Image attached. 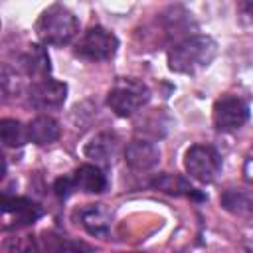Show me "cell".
I'll return each mask as SVG.
<instances>
[{
    "instance_id": "13",
    "label": "cell",
    "mask_w": 253,
    "mask_h": 253,
    "mask_svg": "<svg viewBox=\"0 0 253 253\" xmlns=\"http://www.w3.org/2000/svg\"><path fill=\"white\" fill-rule=\"evenodd\" d=\"M71 178H73L75 190H81L87 194H101L107 188V176L95 164H81Z\"/></svg>"
},
{
    "instance_id": "18",
    "label": "cell",
    "mask_w": 253,
    "mask_h": 253,
    "mask_svg": "<svg viewBox=\"0 0 253 253\" xmlns=\"http://www.w3.org/2000/svg\"><path fill=\"white\" fill-rule=\"evenodd\" d=\"M0 136H2L4 146H10V148H18V146H24L26 142H30L28 140V126H24L16 119H2L0 121Z\"/></svg>"
},
{
    "instance_id": "17",
    "label": "cell",
    "mask_w": 253,
    "mask_h": 253,
    "mask_svg": "<svg viewBox=\"0 0 253 253\" xmlns=\"http://www.w3.org/2000/svg\"><path fill=\"white\" fill-rule=\"evenodd\" d=\"M115 150H117V136L109 134V132H101L85 144L83 154L87 158H93L95 162H109V158L115 154Z\"/></svg>"
},
{
    "instance_id": "20",
    "label": "cell",
    "mask_w": 253,
    "mask_h": 253,
    "mask_svg": "<svg viewBox=\"0 0 253 253\" xmlns=\"http://www.w3.org/2000/svg\"><path fill=\"white\" fill-rule=\"evenodd\" d=\"M237 18L243 28L253 30V0H241L237 4Z\"/></svg>"
},
{
    "instance_id": "1",
    "label": "cell",
    "mask_w": 253,
    "mask_h": 253,
    "mask_svg": "<svg viewBox=\"0 0 253 253\" xmlns=\"http://www.w3.org/2000/svg\"><path fill=\"white\" fill-rule=\"evenodd\" d=\"M217 53V43L211 36L196 34L188 36L180 42H176L166 55L168 69L174 73H186L194 75L202 69H206Z\"/></svg>"
},
{
    "instance_id": "15",
    "label": "cell",
    "mask_w": 253,
    "mask_h": 253,
    "mask_svg": "<svg viewBox=\"0 0 253 253\" xmlns=\"http://www.w3.org/2000/svg\"><path fill=\"white\" fill-rule=\"evenodd\" d=\"M152 188H156L158 192H164L168 196H188L194 200H204V194H200L180 174H160L152 180Z\"/></svg>"
},
{
    "instance_id": "19",
    "label": "cell",
    "mask_w": 253,
    "mask_h": 253,
    "mask_svg": "<svg viewBox=\"0 0 253 253\" xmlns=\"http://www.w3.org/2000/svg\"><path fill=\"white\" fill-rule=\"evenodd\" d=\"M2 253H36V243L28 237H10L4 241Z\"/></svg>"
},
{
    "instance_id": "11",
    "label": "cell",
    "mask_w": 253,
    "mask_h": 253,
    "mask_svg": "<svg viewBox=\"0 0 253 253\" xmlns=\"http://www.w3.org/2000/svg\"><path fill=\"white\" fill-rule=\"evenodd\" d=\"M79 221L91 235L103 237L111 227V211L103 204H89L79 210Z\"/></svg>"
},
{
    "instance_id": "5",
    "label": "cell",
    "mask_w": 253,
    "mask_h": 253,
    "mask_svg": "<svg viewBox=\"0 0 253 253\" xmlns=\"http://www.w3.org/2000/svg\"><path fill=\"white\" fill-rule=\"evenodd\" d=\"M184 168L190 178L202 184H210L221 170V156L210 144H194L184 154Z\"/></svg>"
},
{
    "instance_id": "10",
    "label": "cell",
    "mask_w": 253,
    "mask_h": 253,
    "mask_svg": "<svg viewBox=\"0 0 253 253\" xmlns=\"http://www.w3.org/2000/svg\"><path fill=\"white\" fill-rule=\"evenodd\" d=\"M26 126H28V140L34 142V144H38V146L51 144L61 134L59 123L53 117H49V115H38Z\"/></svg>"
},
{
    "instance_id": "4",
    "label": "cell",
    "mask_w": 253,
    "mask_h": 253,
    "mask_svg": "<svg viewBox=\"0 0 253 253\" xmlns=\"http://www.w3.org/2000/svg\"><path fill=\"white\" fill-rule=\"evenodd\" d=\"M119 49V38L103 28V26H91L83 36L77 40L73 53L85 61H105L111 59Z\"/></svg>"
},
{
    "instance_id": "6",
    "label": "cell",
    "mask_w": 253,
    "mask_h": 253,
    "mask_svg": "<svg viewBox=\"0 0 253 253\" xmlns=\"http://www.w3.org/2000/svg\"><path fill=\"white\" fill-rule=\"evenodd\" d=\"M249 121V105L237 95H223L213 105V125L221 132L241 128Z\"/></svg>"
},
{
    "instance_id": "8",
    "label": "cell",
    "mask_w": 253,
    "mask_h": 253,
    "mask_svg": "<svg viewBox=\"0 0 253 253\" xmlns=\"http://www.w3.org/2000/svg\"><path fill=\"white\" fill-rule=\"evenodd\" d=\"M2 213H4V227L10 229V227H26V225H32L36 223L42 215H43V210L28 200V198H22V196H8L4 194L2 196Z\"/></svg>"
},
{
    "instance_id": "23",
    "label": "cell",
    "mask_w": 253,
    "mask_h": 253,
    "mask_svg": "<svg viewBox=\"0 0 253 253\" xmlns=\"http://www.w3.org/2000/svg\"><path fill=\"white\" fill-rule=\"evenodd\" d=\"M136 253H138V251H136Z\"/></svg>"
},
{
    "instance_id": "22",
    "label": "cell",
    "mask_w": 253,
    "mask_h": 253,
    "mask_svg": "<svg viewBox=\"0 0 253 253\" xmlns=\"http://www.w3.org/2000/svg\"><path fill=\"white\" fill-rule=\"evenodd\" d=\"M243 176L249 184H253V148H251V152L247 154V158L243 162Z\"/></svg>"
},
{
    "instance_id": "3",
    "label": "cell",
    "mask_w": 253,
    "mask_h": 253,
    "mask_svg": "<svg viewBox=\"0 0 253 253\" xmlns=\"http://www.w3.org/2000/svg\"><path fill=\"white\" fill-rule=\"evenodd\" d=\"M150 99L148 87L134 77H121L115 81L107 95V105L117 117H132L136 115Z\"/></svg>"
},
{
    "instance_id": "16",
    "label": "cell",
    "mask_w": 253,
    "mask_h": 253,
    "mask_svg": "<svg viewBox=\"0 0 253 253\" xmlns=\"http://www.w3.org/2000/svg\"><path fill=\"white\" fill-rule=\"evenodd\" d=\"M20 65L24 67V71H26L28 75L36 77V81L45 79L47 73H49V69H51L47 51H45L42 45H36V43L28 45V49L22 53V57H20Z\"/></svg>"
},
{
    "instance_id": "2",
    "label": "cell",
    "mask_w": 253,
    "mask_h": 253,
    "mask_svg": "<svg viewBox=\"0 0 253 253\" xmlns=\"http://www.w3.org/2000/svg\"><path fill=\"white\" fill-rule=\"evenodd\" d=\"M77 30L79 24L75 14L61 4H51L36 20V34L43 45H67L75 38Z\"/></svg>"
},
{
    "instance_id": "9",
    "label": "cell",
    "mask_w": 253,
    "mask_h": 253,
    "mask_svg": "<svg viewBox=\"0 0 253 253\" xmlns=\"http://www.w3.org/2000/svg\"><path fill=\"white\" fill-rule=\"evenodd\" d=\"M160 160V150L148 142V140H140L134 138L126 144L125 148V162L128 164V168L136 170V172H146L150 168H154Z\"/></svg>"
},
{
    "instance_id": "14",
    "label": "cell",
    "mask_w": 253,
    "mask_h": 253,
    "mask_svg": "<svg viewBox=\"0 0 253 253\" xmlns=\"http://www.w3.org/2000/svg\"><path fill=\"white\" fill-rule=\"evenodd\" d=\"M219 204L225 211H229L235 217L249 219L253 217V194L239 190V188H229L221 194Z\"/></svg>"
},
{
    "instance_id": "7",
    "label": "cell",
    "mask_w": 253,
    "mask_h": 253,
    "mask_svg": "<svg viewBox=\"0 0 253 253\" xmlns=\"http://www.w3.org/2000/svg\"><path fill=\"white\" fill-rule=\"evenodd\" d=\"M65 99H67V85L51 77L34 81L28 89V101L38 111H55L63 107Z\"/></svg>"
},
{
    "instance_id": "21",
    "label": "cell",
    "mask_w": 253,
    "mask_h": 253,
    "mask_svg": "<svg viewBox=\"0 0 253 253\" xmlns=\"http://www.w3.org/2000/svg\"><path fill=\"white\" fill-rule=\"evenodd\" d=\"M53 192L59 200H65L69 198L73 192H75V184H73V178L71 176H61L53 182Z\"/></svg>"
},
{
    "instance_id": "12",
    "label": "cell",
    "mask_w": 253,
    "mask_h": 253,
    "mask_svg": "<svg viewBox=\"0 0 253 253\" xmlns=\"http://www.w3.org/2000/svg\"><path fill=\"white\" fill-rule=\"evenodd\" d=\"M36 243V253H83L89 251L83 243L65 239L53 231H42L40 235L34 237Z\"/></svg>"
}]
</instances>
